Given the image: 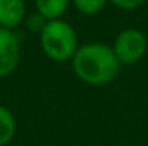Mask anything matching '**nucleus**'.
<instances>
[{
  "label": "nucleus",
  "instance_id": "obj_1",
  "mask_svg": "<svg viewBox=\"0 0 148 146\" xmlns=\"http://www.w3.org/2000/svg\"><path fill=\"white\" fill-rule=\"evenodd\" d=\"M71 65L77 79L91 86L110 83L121 66L112 46L104 43H87L79 46L71 58Z\"/></svg>",
  "mask_w": 148,
  "mask_h": 146
},
{
  "label": "nucleus",
  "instance_id": "obj_2",
  "mask_svg": "<svg viewBox=\"0 0 148 146\" xmlns=\"http://www.w3.org/2000/svg\"><path fill=\"white\" fill-rule=\"evenodd\" d=\"M40 43L46 57L58 63L69 61L79 47L76 30L63 19L46 22L44 29L40 32Z\"/></svg>",
  "mask_w": 148,
  "mask_h": 146
},
{
  "label": "nucleus",
  "instance_id": "obj_3",
  "mask_svg": "<svg viewBox=\"0 0 148 146\" xmlns=\"http://www.w3.org/2000/svg\"><path fill=\"white\" fill-rule=\"evenodd\" d=\"M112 49L117 55L120 65L131 66L139 63L145 57L148 50V39L142 30L125 29L117 35Z\"/></svg>",
  "mask_w": 148,
  "mask_h": 146
},
{
  "label": "nucleus",
  "instance_id": "obj_4",
  "mask_svg": "<svg viewBox=\"0 0 148 146\" xmlns=\"http://www.w3.org/2000/svg\"><path fill=\"white\" fill-rule=\"evenodd\" d=\"M21 43L14 30L0 27V77L13 74L19 65Z\"/></svg>",
  "mask_w": 148,
  "mask_h": 146
},
{
  "label": "nucleus",
  "instance_id": "obj_5",
  "mask_svg": "<svg viewBox=\"0 0 148 146\" xmlns=\"http://www.w3.org/2000/svg\"><path fill=\"white\" fill-rule=\"evenodd\" d=\"M24 0H0V27L14 30L25 19Z\"/></svg>",
  "mask_w": 148,
  "mask_h": 146
},
{
  "label": "nucleus",
  "instance_id": "obj_6",
  "mask_svg": "<svg viewBox=\"0 0 148 146\" xmlns=\"http://www.w3.org/2000/svg\"><path fill=\"white\" fill-rule=\"evenodd\" d=\"M69 0H35L36 13H40L46 20L62 19L66 13Z\"/></svg>",
  "mask_w": 148,
  "mask_h": 146
},
{
  "label": "nucleus",
  "instance_id": "obj_7",
  "mask_svg": "<svg viewBox=\"0 0 148 146\" xmlns=\"http://www.w3.org/2000/svg\"><path fill=\"white\" fill-rule=\"evenodd\" d=\"M16 118L13 112L6 107L0 105V146L11 143L16 135Z\"/></svg>",
  "mask_w": 148,
  "mask_h": 146
},
{
  "label": "nucleus",
  "instance_id": "obj_8",
  "mask_svg": "<svg viewBox=\"0 0 148 146\" xmlns=\"http://www.w3.org/2000/svg\"><path fill=\"white\" fill-rule=\"evenodd\" d=\"M73 2L79 13L87 16H95L104 8L109 0H73Z\"/></svg>",
  "mask_w": 148,
  "mask_h": 146
},
{
  "label": "nucleus",
  "instance_id": "obj_9",
  "mask_svg": "<svg viewBox=\"0 0 148 146\" xmlns=\"http://www.w3.org/2000/svg\"><path fill=\"white\" fill-rule=\"evenodd\" d=\"M109 2H112L117 8L121 10H136L140 5H143L145 0H109Z\"/></svg>",
  "mask_w": 148,
  "mask_h": 146
},
{
  "label": "nucleus",
  "instance_id": "obj_10",
  "mask_svg": "<svg viewBox=\"0 0 148 146\" xmlns=\"http://www.w3.org/2000/svg\"><path fill=\"white\" fill-rule=\"evenodd\" d=\"M46 22H47V20H46L44 17L40 14V13H36V14L30 16L29 20H27V24H29L30 30H38V32H41V30L44 29Z\"/></svg>",
  "mask_w": 148,
  "mask_h": 146
}]
</instances>
